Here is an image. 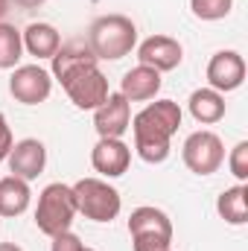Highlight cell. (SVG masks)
Returning a JSON list of instances; mask_svg holds the SVG:
<instances>
[{"label": "cell", "mask_w": 248, "mask_h": 251, "mask_svg": "<svg viewBox=\"0 0 248 251\" xmlns=\"http://www.w3.org/2000/svg\"><path fill=\"white\" fill-rule=\"evenodd\" d=\"M184 120V111L175 100H155L146 102L143 111L131 117V134H134V152L146 164H164L170 158V143Z\"/></svg>", "instance_id": "cell-1"}, {"label": "cell", "mask_w": 248, "mask_h": 251, "mask_svg": "<svg viewBox=\"0 0 248 251\" xmlns=\"http://www.w3.org/2000/svg\"><path fill=\"white\" fill-rule=\"evenodd\" d=\"M88 47L102 62H120L137 47V26L131 18H125L120 12L99 15L88 29Z\"/></svg>", "instance_id": "cell-2"}, {"label": "cell", "mask_w": 248, "mask_h": 251, "mask_svg": "<svg viewBox=\"0 0 248 251\" xmlns=\"http://www.w3.org/2000/svg\"><path fill=\"white\" fill-rule=\"evenodd\" d=\"M76 199H73V187L53 181L41 190L38 196V207H35V225L41 234L56 237L62 231H70L73 219H76Z\"/></svg>", "instance_id": "cell-3"}, {"label": "cell", "mask_w": 248, "mask_h": 251, "mask_svg": "<svg viewBox=\"0 0 248 251\" xmlns=\"http://www.w3.org/2000/svg\"><path fill=\"white\" fill-rule=\"evenodd\" d=\"M73 187L76 199V210L91 219V222H114L123 210V199L120 190L111 187L105 178H79Z\"/></svg>", "instance_id": "cell-4"}, {"label": "cell", "mask_w": 248, "mask_h": 251, "mask_svg": "<svg viewBox=\"0 0 248 251\" xmlns=\"http://www.w3.org/2000/svg\"><path fill=\"white\" fill-rule=\"evenodd\" d=\"M128 237L134 251H167L173 249V222L161 207L143 204L128 216Z\"/></svg>", "instance_id": "cell-5"}, {"label": "cell", "mask_w": 248, "mask_h": 251, "mask_svg": "<svg viewBox=\"0 0 248 251\" xmlns=\"http://www.w3.org/2000/svg\"><path fill=\"white\" fill-rule=\"evenodd\" d=\"M59 82H62L64 94L70 97V102H73L76 108H82V111H97V108L108 100V94H111L108 79H105V73L99 70V64L73 67V70L64 73Z\"/></svg>", "instance_id": "cell-6"}, {"label": "cell", "mask_w": 248, "mask_h": 251, "mask_svg": "<svg viewBox=\"0 0 248 251\" xmlns=\"http://www.w3.org/2000/svg\"><path fill=\"white\" fill-rule=\"evenodd\" d=\"M181 161L196 176H213L225 164V143L216 131L198 128V131L187 134L184 146H181Z\"/></svg>", "instance_id": "cell-7"}, {"label": "cell", "mask_w": 248, "mask_h": 251, "mask_svg": "<svg viewBox=\"0 0 248 251\" xmlns=\"http://www.w3.org/2000/svg\"><path fill=\"white\" fill-rule=\"evenodd\" d=\"M9 94L21 105H41L53 94V76L41 64H18L9 76Z\"/></svg>", "instance_id": "cell-8"}, {"label": "cell", "mask_w": 248, "mask_h": 251, "mask_svg": "<svg viewBox=\"0 0 248 251\" xmlns=\"http://www.w3.org/2000/svg\"><path fill=\"white\" fill-rule=\"evenodd\" d=\"M134 50H137V62L146 67H155L158 73H170L184 62V47L173 35H149Z\"/></svg>", "instance_id": "cell-9"}, {"label": "cell", "mask_w": 248, "mask_h": 251, "mask_svg": "<svg viewBox=\"0 0 248 251\" xmlns=\"http://www.w3.org/2000/svg\"><path fill=\"white\" fill-rule=\"evenodd\" d=\"M246 82V59L237 50H219L207 62V88L231 94Z\"/></svg>", "instance_id": "cell-10"}, {"label": "cell", "mask_w": 248, "mask_h": 251, "mask_svg": "<svg viewBox=\"0 0 248 251\" xmlns=\"http://www.w3.org/2000/svg\"><path fill=\"white\" fill-rule=\"evenodd\" d=\"M91 164L102 178H120L128 173L131 146L123 137H99L91 149Z\"/></svg>", "instance_id": "cell-11"}, {"label": "cell", "mask_w": 248, "mask_h": 251, "mask_svg": "<svg viewBox=\"0 0 248 251\" xmlns=\"http://www.w3.org/2000/svg\"><path fill=\"white\" fill-rule=\"evenodd\" d=\"M6 164H9V173H12V176H18V178H24V181H32V178H38V176L44 173V167H47V146H44L38 137H24V140H18V143L12 146Z\"/></svg>", "instance_id": "cell-12"}, {"label": "cell", "mask_w": 248, "mask_h": 251, "mask_svg": "<svg viewBox=\"0 0 248 251\" xmlns=\"http://www.w3.org/2000/svg\"><path fill=\"white\" fill-rule=\"evenodd\" d=\"M131 126V102L123 94H108V100L94 111V128L99 137H123Z\"/></svg>", "instance_id": "cell-13"}, {"label": "cell", "mask_w": 248, "mask_h": 251, "mask_svg": "<svg viewBox=\"0 0 248 251\" xmlns=\"http://www.w3.org/2000/svg\"><path fill=\"white\" fill-rule=\"evenodd\" d=\"M161 73L155 67H146V64H137L131 70H125L123 79H120V94H123L128 102H149V100H158L161 94Z\"/></svg>", "instance_id": "cell-14"}, {"label": "cell", "mask_w": 248, "mask_h": 251, "mask_svg": "<svg viewBox=\"0 0 248 251\" xmlns=\"http://www.w3.org/2000/svg\"><path fill=\"white\" fill-rule=\"evenodd\" d=\"M21 38H24V50H26L29 56H35L38 62H41V59H53L56 50L62 47V35H59V29H56L53 24H47V21H35V24H29V26L21 32Z\"/></svg>", "instance_id": "cell-15"}, {"label": "cell", "mask_w": 248, "mask_h": 251, "mask_svg": "<svg viewBox=\"0 0 248 251\" xmlns=\"http://www.w3.org/2000/svg\"><path fill=\"white\" fill-rule=\"evenodd\" d=\"M187 108H190L193 120L201 123V126L219 123V120L225 117V111H228L225 94H219V91H213V88H196V91L190 94V100H187Z\"/></svg>", "instance_id": "cell-16"}, {"label": "cell", "mask_w": 248, "mask_h": 251, "mask_svg": "<svg viewBox=\"0 0 248 251\" xmlns=\"http://www.w3.org/2000/svg\"><path fill=\"white\" fill-rule=\"evenodd\" d=\"M50 62H53L50 76H53V79H62L67 70L82 67V64H99V59L94 56V50L88 47V41L73 38V41H67V44H62V47L56 50V56H53Z\"/></svg>", "instance_id": "cell-17"}, {"label": "cell", "mask_w": 248, "mask_h": 251, "mask_svg": "<svg viewBox=\"0 0 248 251\" xmlns=\"http://www.w3.org/2000/svg\"><path fill=\"white\" fill-rule=\"evenodd\" d=\"M32 201V190H29V181L18 178V176H6L0 178V216L6 219H15L21 216Z\"/></svg>", "instance_id": "cell-18"}, {"label": "cell", "mask_w": 248, "mask_h": 251, "mask_svg": "<svg viewBox=\"0 0 248 251\" xmlns=\"http://www.w3.org/2000/svg\"><path fill=\"white\" fill-rule=\"evenodd\" d=\"M248 187L246 184H234V187L222 190L216 199V210L228 225H246L248 222Z\"/></svg>", "instance_id": "cell-19"}, {"label": "cell", "mask_w": 248, "mask_h": 251, "mask_svg": "<svg viewBox=\"0 0 248 251\" xmlns=\"http://www.w3.org/2000/svg\"><path fill=\"white\" fill-rule=\"evenodd\" d=\"M24 56V38L15 24L0 21V70H15Z\"/></svg>", "instance_id": "cell-20"}, {"label": "cell", "mask_w": 248, "mask_h": 251, "mask_svg": "<svg viewBox=\"0 0 248 251\" xmlns=\"http://www.w3.org/2000/svg\"><path fill=\"white\" fill-rule=\"evenodd\" d=\"M190 9L198 21H222L231 15L234 0H190Z\"/></svg>", "instance_id": "cell-21"}, {"label": "cell", "mask_w": 248, "mask_h": 251, "mask_svg": "<svg viewBox=\"0 0 248 251\" xmlns=\"http://www.w3.org/2000/svg\"><path fill=\"white\" fill-rule=\"evenodd\" d=\"M228 170H231V176H234L240 184H246V178H248V140H240V143L231 149V155H228Z\"/></svg>", "instance_id": "cell-22"}, {"label": "cell", "mask_w": 248, "mask_h": 251, "mask_svg": "<svg viewBox=\"0 0 248 251\" xmlns=\"http://www.w3.org/2000/svg\"><path fill=\"white\" fill-rule=\"evenodd\" d=\"M50 251H85V243L73 234V231H62L56 237H50Z\"/></svg>", "instance_id": "cell-23"}, {"label": "cell", "mask_w": 248, "mask_h": 251, "mask_svg": "<svg viewBox=\"0 0 248 251\" xmlns=\"http://www.w3.org/2000/svg\"><path fill=\"white\" fill-rule=\"evenodd\" d=\"M12 146H15V137H12V126H9V120H6V114H0V164L9 158Z\"/></svg>", "instance_id": "cell-24"}, {"label": "cell", "mask_w": 248, "mask_h": 251, "mask_svg": "<svg viewBox=\"0 0 248 251\" xmlns=\"http://www.w3.org/2000/svg\"><path fill=\"white\" fill-rule=\"evenodd\" d=\"M9 3H15L18 9H41L47 0H9Z\"/></svg>", "instance_id": "cell-25"}, {"label": "cell", "mask_w": 248, "mask_h": 251, "mask_svg": "<svg viewBox=\"0 0 248 251\" xmlns=\"http://www.w3.org/2000/svg\"><path fill=\"white\" fill-rule=\"evenodd\" d=\"M9 6H12V3H9V0H0V21H3V18H6V15H9Z\"/></svg>", "instance_id": "cell-26"}, {"label": "cell", "mask_w": 248, "mask_h": 251, "mask_svg": "<svg viewBox=\"0 0 248 251\" xmlns=\"http://www.w3.org/2000/svg\"><path fill=\"white\" fill-rule=\"evenodd\" d=\"M0 251H24V249L15 246V243H0Z\"/></svg>", "instance_id": "cell-27"}, {"label": "cell", "mask_w": 248, "mask_h": 251, "mask_svg": "<svg viewBox=\"0 0 248 251\" xmlns=\"http://www.w3.org/2000/svg\"><path fill=\"white\" fill-rule=\"evenodd\" d=\"M85 251H97V249H85Z\"/></svg>", "instance_id": "cell-28"}, {"label": "cell", "mask_w": 248, "mask_h": 251, "mask_svg": "<svg viewBox=\"0 0 248 251\" xmlns=\"http://www.w3.org/2000/svg\"><path fill=\"white\" fill-rule=\"evenodd\" d=\"M167 251H173V249H167Z\"/></svg>", "instance_id": "cell-29"}]
</instances>
